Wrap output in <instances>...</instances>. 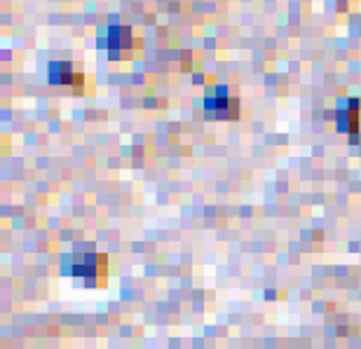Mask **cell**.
<instances>
[{"mask_svg":"<svg viewBox=\"0 0 361 349\" xmlns=\"http://www.w3.org/2000/svg\"><path fill=\"white\" fill-rule=\"evenodd\" d=\"M204 108H207V115L214 120H235L237 113H240V106H237V99L228 97V90L226 87H219L216 94L207 97L204 101Z\"/></svg>","mask_w":361,"mask_h":349,"instance_id":"obj_1","label":"cell"},{"mask_svg":"<svg viewBox=\"0 0 361 349\" xmlns=\"http://www.w3.org/2000/svg\"><path fill=\"white\" fill-rule=\"evenodd\" d=\"M75 68L71 61H54L49 63V82L52 85H73L75 82Z\"/></svg>","mask_w":361,"mask_h":349,"instance_id":"obj_3","label":"cell"},{"mask_svg":"<svg viewBox=\"0 0 361 349\" xmlns=\"http://www.w3.org/2000/svg\"><path fill=\"white\" fill-rule=\"evenodd\" d=\"M99 260H104L101 256H94V253H90L85 260H75L73 265V274H78V277H94L97 274V263Z\"/></svg>","mask_w":361,"mask_h":349,"instance_id":"obj_5","label":"cell"},{"mask_svg":"<svg viewBox=\"0 0 361 349\" xmlns=\"http://www.w3.org/2000/svg\"><path fill=\"white\" fill-rule=\"evenodd\" d=\"M359 99H348V106H341L336 111V125L341 132L355 134L359 129Z\"/></svg>","mask_w":361,"mask_h":349,"instance_id":"obj_2","label":"cell"},{"mask_svg":"<svg viewBox=\"0 0 361 349\" xmlns=\"http://www.w3.org/2000/svg\"><path fill=\"white\" fill-rule=\"evenodd\" d=\"M125 40L132 42V31H129V28H122V26L111 28V33H108V42H111V56H113V52H115V56H118V49H125Z\"/></svg>","mask_w":361,"mask_h":349,"instance_id":"obj_4","label":"cell"}]
</instances>
